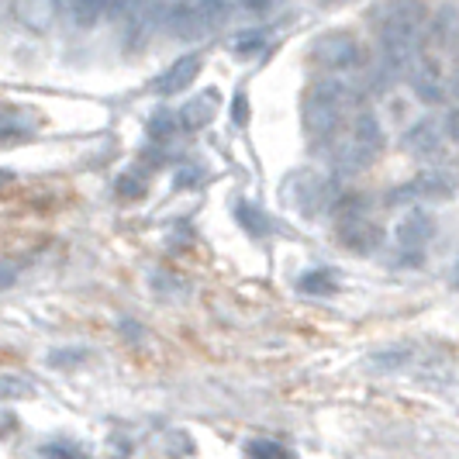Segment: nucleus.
Masks as SVG:
<instances>
[{
    "instance_id": "f257e3e1",
    "label": "nucleus",
    "mask_w": 459,
    "mask_h": 459,
    "mask_svg": "<svg viewBox=\"0 0 459 459\" xmlns=\"http://www.w3.org/2000/svg\"><path fill=\"white\" fill-rule=\"evenodd\" d=\"M425 4L421 0H387L380 11H377V31H380V42L391 52L394 59H411L414 46L421 39V28H425Z\"/></svg>"
},
{
    "instance_id": "f03ea898",
    "label": "nucleus",
    "mask_w": 459,
    "mask_h": 459,
    "mask_svg": "<svg viewBox=\"0 0 459 459\" xmlns=\"http://www.w3.org/2000/svg\"><path fill=\"white\" fill-rule=\"evenodd\" d=\"M349 91L339 80H322L304 97V132L311 138H332L342 125Z\"/></svg>"
},
{
    "instance_id": "7ed1b4c3",
    "label": "nucleus",
    "mask_w": 459,
    "mask_h": 459,
    "mask_svg": "<svg viewBox=\"0 0 459 459\" xmlns=\"http://www.w3.org/2000/svg\"><path fill=\"white\" fill-rule=\"evenodd\" d=\"M384 149V132L373 115H359L352 125V135L335 149V169L339 173H363Z\"/></svg>"
},
{
    "instance_id": "20e7f679",
    "label": "nucleus",
    "mask_w": 459,
    "mask_h": 459,
    "mask_svg": "<svg viewBox=\"0 0 459 459\" xmlns=\"http://www.w3.org/2000/svg\"><path fill=\"white\" fill-rule=\"evenodd\" d=\"M311 56L325 69H349L363 63V48L349 31H325V35H318L311 42Z\"/></svg>"
},
{
    "instance_id": "39448f33",
    "label": "nucleus",
    "mask_w": 459,
    "mask_h": 459,
    "mask_svg": "<svg viewBox=\"0 0 459 459\" xmlns=\"http://www.w3.org/2000/svg\"><path fill=\"white\" fill-rule=\"evenodd\" d=\"M339 242L352 253H373L380 242H384V231L380 225H373L363 214H349L342 225H339Z\"/></svg>"
},
{
    "instance_id": "423d86ee",
    "label": "nucleus",
    "mask_w": 459,
    "mask_h": 459,
    "mask_svg": "<svg viewBox=\"0 0 459 459\" xmlns=\"http://www.w3.org/2000/svg\"><path fill=\"white\" fill-rule=\"evenodd\" d=\"M294 184H298V204L304 214H322L335 201V186L311 177V173H298Z\"/></svg>"
},
{
    "instance_id": "0eeeda50",
    "label": "nucleus",
    "mask_w": 459,
    "mask_h": 459,
    "mask_svg": "<svg viewBox=\"0 0 459 459\" xmlns=\"http://www.w3.org/2000/svg\"><path fill=\"white\" fill-rule=\"evenodd\" d=\"M436 235V221L429 214H408L401 225H397V242L404 253H421Z\"/></svg>"
},
{
    "instance_id": "6e6552de",
    "label": "nucleus",
    "mask_w": 459,
    "mask_h": 459,
    "mask_svg": "<svg viewBox=\"0 0 459 459\" xmlns=\"http://www.w3.org/2000/svg\"><path fill=\"white\" fill-rule=\"evenodd\" d=\"M197 73H201V59L197 56H184V59H177L173 66L166 69L160 76V83H156V91L162 97H173V93H184L194 80H197Z\"/></svg>"
},
{
    "instance_id": "1a4fd4ad",
    "label": "nucleus",
    "mask_w": 459,
    "mask_h": 459,
    "mask_svg": "<svg viewBox=\"0 0 459 459\" xmlns=\"http://www.w3.org/2000/svg\"><path fill=\"white\" fill-rule=\"evenodd\" d=\"M214 111H218V91H204L201 97H194L190 104H184V111H180V125L184 128H204L207 121L214 117Z\"/></svg>"
},
{
    "instance_id": "9d476101",
    "label": "nucleus",
    "mask_w": 459,
    "mask_h": 459,
    "mask_svg": "<svg viewBox=\"0 0 459 459\" xmlns=\"http://www.w3.org/2000/svg\"><path fill=\"white\" fill-rule=\"evenodd\" d=\"M298 290L300 294H311V298H332L339 290V276L332 273V270H307V273H300Z\"/></svg>"
},
{
    "instance_id": "9b49d317",
    "label": "nucleus",
    "mask_w": 459,
    "mask_h": 459,
    "mask_svg": "<svg viewBox=\"0 0 459 459\" xmlns=\"http://www.w3.org/2000/svg\"><path fill=\"white\" fill-rule=\"evenodd\" d=\"M404 145L411 149L414 156H432L438 149V132L432 121H421V125H414L411 132L404 135Z\"/></svg>"
},
{
    "instance_id": "f8f14e48",
    "label": "nucleus",
    "mask_w": 459,
    "mask_h": 459,
    "mask_svg": "<svg viewBox=\"0 0 459 459\" xmlns=\"http://www.w3.org/2000/svg\"><path fill=\"white\" fill-rule=\"evenodd\" d=\"M235 218H238V225L249 231V235H255V238L270 235V229H273V221H270L255 204H249V201H238V204H235Z\"/></svg>"
},
{
    "instance_id": "ddd939ff",
    "label": "nucleus",
    "mask_w": 459,
    "mask_h": 459,
    "mask_svg": "<svg viewBox=\"0 0 459 459\" xmlns=\"http://www.w3.org/2000/svg\"><path fill=\"white\" fill-rule=\"evenodd\" d=\"M111 7H115V0H69V14H73L80 24L100 22Z\"/></svg>"
},
{
    "instance_id": "4468645a",
    "label": "nucleus",
    "mask_w": 459,
    "mask_h": 459,
    "mask_svg": "<svg viewBox=\"0 0 459 459\" xmlns=\"http://www.w3.org/2000/svg\"><path fill=\"white\" fill-rule=\"evenodd\" d=\"M414 93L425 100V104H438L442 97H446V87L438 83L436 69H421V73H414Z\"/></svg>"
},
{
    "instance_id": "2eb2a0df",
    "label": "nucleus",
    "mask_w": 459,
    "mask_h": 459,
    "mask_svg": "<svg viewBox=\"0 0 459 459\" xmlns=\"http://www.w3.org/2000/svg\"><path fill=\"white\" fill-rule=\"evenodd\" d=\"M408 359H411V349H404V345H394V349H384V352H377V356L369 359V367L380 369V373H391V369L404 367Z\"/></svg>"
},
{
    "instance_id": "dca6fc26",
    "label": "nucleus",
    "mask_w": 459,
    "mask_h": 459,
    "mask_svg": "<svg viewBox=\"0 0 459 459\" xmlns=\"http://www.w3.org/2000/svg\"><path fill=\"white\" fill-rule=\"evenodd\" d=\"M249 456L253 459H294L283 446H276V442H263V438L249 442Z\"/></svg>"
},
{
    "instance_id": "f3484780",
    "label": "nucleus",
    "mask_w": 459,
    "mask_h": 459,
    "mask_svg": "<svg viewBox=\"0 0 459 459\" xmlns=\"http://www.w3.org/2000/svg\"><path fill=\"white\" fill-rule=\"evenodd\" d=\"M91 352L87 349H56L52 356H48V363L52 367H73V363H83Z\"/></svg>"
},
{
    "instance_id": "a211bd4d",
    "label": "nucleus",
    "mask_w": 459,
    "mask_h": 459,
    "mask_svg": "<svg viewBox=\"0 0 459 459\" xmlns=\"http://www.w3.org/2000/svg\"><path fill=\"white\" fill-rule=\"evenodd\" d=\"M177 125H180V121H173V117H169V115H160V117H152V125H149V132H152V135H156V138H166V135H169V132H173V128H177Z\"/></svg>"
},
{
    "instance_id": "6ab92c4d",
    "label": "nucleus",
    "mask_w": 459,
    "mask_h": 459,
    "mask_svg": "<svg viewBox=\"0 0 459 459\" xmlns=\"http://www.w3.org/2000/svg\"><path fill=\"white\" fill-rule=\"evenodd\" d=\"M231 117H235V125H246V121H249V100H246V93H238V97H235Z\"/></svg>"
},
{
    "instance_id": "aec40b11",
    "label": "nucleus",
    "mask_w": 459,
    "mask_h": 459,
    "mask_svg": "<svg viewBox=\"0 0 459 459\" xmlns=\"http://www.w3.org/2000/svg\"><path fill=\"white\" fill-rule=\"evenodd\" d=\"M142 190H145V186L138 184L135 177H125V180H117V194H121V197H138Z\"/></svg>"
},
{
    "instance_id": "412c9836",
    "label": "nucleus",
    "mask_w": 459,
    "mask_h": 459,
    "mask_svg": "<svg viewBox=\"0 0 459 459\" xmlns=\"http://www.w3.org/2000/svg\"><path fill=\"white\" fill-rule=\"evenodd\" d=\"M14 280H18V270H14L11 263H4V259H0V290H7Z\"/></svg>"
},
{
    "instance_id": "4be33fe9",
    "label": "nucleus",
    "mask_w": 459,
    "mask_h": 459,
    "mask_svg": "<svg viewBox=\"0 0 459 459\" xmlns=\"http://www.w3.org/2000/svg\"><path fill=\"white\" fill-rule=\"evenodd\" d=\"M446 132H449L453 142H459V108L456 111H449V117H446Z\"/></svg>"
},
{
    "instance_id": "5701e85b",
    "label": "nucleus",
    "mask_w": 459,
    "mask_h": 459,
    "mask_svg": "<svg viewBox=\"0 0 459 459\" xmlns=\"http://www.w3.org/2000/svg\"><path fill=\"white\" fill-rule=\"evenodd\" d=\"M235 4H242L246 11H266L270 7V0H235Z\"/></svg>"
},
{
    "instance_id": "b1692460",
    "label": "nucleus",
    "mask_w": 459,
    "mask_h": 459,
    "mask_svg": "<svg viewBox=\"0 0 459 459\" xmlns=\"http://www.w3.org/2000/svg\"><path fill=\"white\" fill-rule=\"evenodd\" d=\"M456 93H459V73H456Z\"/></svg>"
},
{
    "instance_id": "393cba45",
    "label": "nucleus",
    "mask_w": 459,
    "mask_h": 459,
    "mask_svg": "<svg viewBox=\"0 0 459 459\" xmlns=\"http://www.w3.org/2000/svg\"><path fill=\"white\" fill-rule=\"evenodd\" d=\"M456 283H459V273H456Z\"/></svg>"
}]
</instances>
